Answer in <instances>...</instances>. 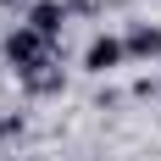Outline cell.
Returning <instances> with one entry per match:
<instances>
[{"label":"cell","instance_id":"obj_1","mask_svg":"<svg viewBox=\"0 0 161 161\" xmlns=\"http://www.w3.org/2000/svg\"><path fill=\"white\" fill-rule=\"evenodd\" d=\"M0 56L11 61V72H17V78H33L39 67H50V39H39L28 22H17V28L0 39Z\"/></svg>","mask_w":161,"mask_h":161},{"label":"cell","instance_id":"obj_2","mask_svg":"<svg viewBox=\"0 0 161 161\" xmlns=\"http://www.w3.org/2000/svg\"><path fill=\"white\" fill-rule=\"evenodd\" d=\"M122 61H128V50H122V39H117V33H95V39H89V50H83V72H95V78L117 72Z\"/></svg>","mask_w":161,"mask_h":161},{"label":"cell","instance_id":"obj_3","mask_svg":"<svg viewBox=\"0 0 161 161\" xmlns=\"http://www.w3.org/2000/svg\"><path fill=\"white\" fill-rule=\"evenodd\" d=\"M28 28L39 33V39L56 45L61 28H67V6H61V0H33V6H28Z\"/></svg>","mask_w":161,"mask_h":161},{"label":"cell","instance_id":"obj_4","mask_svg":"<svg viewBox=\"0 0 161 161\" xmlns=\"http://www.w3.org/2000/svg\"><path fill=\"white\" fill-rule=\"evenodd\" d=\"M122 50H128V56H139V61L161 56V28H150V22H133V28L122 33Z\"/></svg>","mask_w":161,"mask_h":161},{"label":"cell","instance_id":"obj_5","mask_svg":"<svg viewBox=\"0 0 161 161\" xmlns=\"http://www.w3.org/2000/svg\"><path fill=\"white\" fill-rule=\"evenodd\" d=\"M22 89H28V95H56V89H61V67H56V61L39 67L33 78H22Z\"/></svg>","mask_w":161,"mask_h":161},{"label":"cell","instance_id":"obj_6","mask_svg":"<svg viewBox=\"0 0 161 161\" xmlns=\"http://www.w3.org/2000/svg\"><path fill=\"white\" fill-rule=\"evenodd\" d=\"M6 133H17V117H0V139H6Z\"/></svg>","mask_w":161,"mask_h":161},{"label":"cell","instance_id":"obj_7","mask_svg":"<svg viewBox=\"0 0 161 161\" xmlns=\"http://www.w3.org/2000/svg\"><path fill=\"white\" fill-rule=\"evenodd\" d=\"M0 6H17V0H0Z\"/></svg>","mask_w":161,"mask_h":161}]
</instances>
